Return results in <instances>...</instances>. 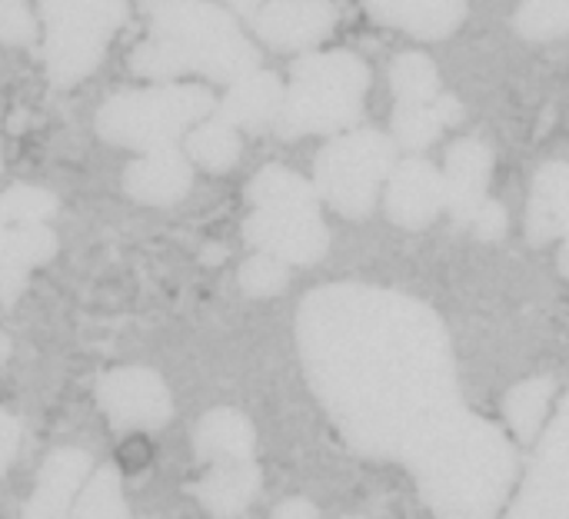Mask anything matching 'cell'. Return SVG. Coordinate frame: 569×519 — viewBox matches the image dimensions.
Returning <instances> with one entry per match:
<instances>
[{
    "label": "cell",
    "instance_id": "1",
    "mask_svg": "<svg viewBox=\"0 0 569 519\" xmlns=\"http://www.w3.org/2000/svg\"><path fill=\"white\" fill-rule=\"evenodd\" d=\"M150 37L130 53V67L157 83L203 73L220 83L260 67V50L240 30L233 10L217 0H143Z\"/></svg>",
    "mask_w": 569,
    "mask_h": 519
},
{
    "label": "cell",
    "instance_id": "2",
    "mask_svg": "<svg viewBox=\"0 0 569 519\" xmlns=\"http://www.w3.org/2000/svg\"><path fill=\"white\" fill-rule=\"evenodd\" d=\"M370 90L367 63L350 50H317L293 63L277 127L283 137L343 133L363 117Z\"/></svg>",
    "mask_w": 569,
    "mask_h": 519
},
{
    "label": "cell",
    "instance_id": "3",
    "mask_svg": "<svg viewBox=\"0 0 569 519\" xmlns=\"http://www.w3.org/2000/svg\"><path fill=\"white\" fill-rule=\"evenodd\" d=\"M217 113V97L203 83H150L140 90H120L97 110V130L117 147L160 150L177 147L190 127Z\"/></svg>",
    "mask_w": 569,
    "mask_h": 519
},
{
    "label": "cell",
    "instance_id": "4",
    "mask_svg": "<svg viewBox=\"0 0 569 519\" xmlns=\"http://www.w3.org/2000/svg\"><path fill=\"white\" fill-rule=\"evenodd\" d=\"M123 20L127 0H40L43 63L50 80L70 87L93 73Z\"/></svg>",
    "mask_w": 569,
    "mask_h": 519
},
{
    "label": "cell",
    "instance_id": "5",
    "mask_svg": "<svg viewBox=\"0 0 569 519\" xmlns=\"http://www.w3.org/2000/svg\"><path fill=\"white\" fill-rule=\"evenodd\" d=\"M397 167V143L380 130H347L317 157V190L347 217H363Z\"/></svg>",
    "mask_w": 569,
    "mask_h": 519
},
{
    "label": "cell",
    "instance_id": "6",
    "mask_svg": "<svg viewBox=\"0 0 569 519\" xmlns=\"http://www.w3.org/2000/svg\"><path fill=\"white\" fill-rule=\"evenodd\" d=\"M250 240L260 243L267 253L310 263L327 250V230L317 213V200L297 203H267L250 217Z\"/></svg>",
    "mask_w": 569,
    "mask_h": 519
},
{
    "label": "cell",
    "instance_id": "7",
    "mask_svg": "<svg viewBox=\"0 0 569 519\" xmlns=\"http://www.w3.org/2000/svg\"><path fill=\"white\" fill-rule=\"evenodd\" d=\"M250 17L253 33L273 50H310L337 27L333 0H263Z\"/></svg>",
    "mask_w": 569,
    "mask_h": 519
},
{
    "label": "cell",
    "instance_id": "8",
    "mask_svg": "<svg viewBox=\"0 0 569 519\" xmlns=\"http://www.w3.org/2000/svg\"><path fill=\"white\" fill-rule=\"evenodd\" d=\"M443 203V173L427 160H403L387 177V210L403 227H427Z\"/></svg>",
    "mask_w": 569,
    "mask_h": 519
},
{
    "label": "cell",
    "instance_id": "9",
    "mask_svg": "<svg viewBox=\"0 0 569 519\" xmlns=\"http://www.w3.org/2000/svg\"><path fill=\"white\" fill-rule=\"evenodd\" d=\"M193 180V163L177 147H160L140 153L127 167V193L140 203H177Z\"/></svg>",
    "mask_w": 569,
    "mask_h": 519
},
{
    "label": "cell",
    "instance_id": "10",
    "mask_svg": "<svg viewBox=\"0 0 569 519\" xmlns=\"http://www.w3.org/2000/svg\"><path fill=\"white\" fill-rule=\"evenodd\" d=\"M490 170H493V153L477 137H463V140H457L447 150V163H443L440 173H443L447 203L460 217H473L483 207L487 183H490Z\"/></svg>",
    "mask_w": 569,
    "mask_h": 519
},
{
    "label": "cell",
    "instance_id": "11",
    "mask_svg": "<svg viewBox=\"0 0 569 519\" xmlns=\"http://www.w3.org/2000/svg\"><path fill=\"white\" fill-rule=\"evenodd\" d=\"M283 90L287 87L280 83L277 73L257 67L227 87L223 100L217 103V113L227 117L237 130H263L277 123L283 107Z\"/></svg>",
    "mask_w": 569,
    "mask_h": 519
},
{
    "label": "cell",
    "instance_id": "12",
    "mask_svg": "<svg viewBox=\"0 0 569 519\" xmlns=\"http://www.w3.org/2000/svg\"><path fill=\"white\" fill-rule=\"evenodd\" d=\"M470 10V0H370V13L403 33L423 40L450 37Z\"/></svg>",
    "mask_w": 569,
    "mask_h": 519
},
{
    "label": "cell",
    "instance_id": "13",
    "mask_svg": "<svg viewBox=\"0 0 569 519\" xmlns=\"http://www.w3.org/2000/svg\"><path fill=\"white\" fill-rule=\"evenodd\" d=\"M183 153L190 163H197L210 173H227L240 160V130L227 117L210 113L207 120H200L197 127L187 130Z\"/></svg>",
    "mask_w": 569,
    "mask_h": 519
},
{
    "label": "cell",
    "instance_id": "14",
    "mask_svg": "<svg viewBox=\"0 0 569 519\" xmlns=\"http://www.w3.org/2000/svg\"><path fill=\"white\" fill-rule=\"evenodd\" d=\"M453 120H460V103L447 93H440L433 103H400L393 113V143L407 150H423Z\"/></svg>",
    "mask_w": 569,
    "mask_h": 519
},
{
    "label": "cell",
    "instance_id": "15",
    "mask_svg": "<svg viewBox=\"0 0 569 519\" xmlns=\"http://www.w3.org/2000/svg\"><path fill=\"white\" fill-rule=\"evenodd\" d=\"M390 87L400 103H433L440 97V70L427 53L407 50L390 67Z\"/></svg>",
    "mask_w": 569,
    "mask_h": 519
},
{
    "label": "cell",
    "instance_id": "16",
    "mask_svg": "<svg viewBox=\"0 0 569 519\" xmlns=\"http://www.w3.org/2000/svg\"><path fill=\"white\" fill-rule=\"evenodd\" d=\"M513 27L530 40H557L569 33V0H523Z\"/></svg>",
    "mask_w": 569,
    "mask_h": 519
},
{
    "label": "cell",
    "instance_id": "17",
    "mask_svg": "<svg viewBox=\"0 0 569 519\" xmlns=\"http://www.w3.org/2000/svg\"><path fill=\"white\" fill-rule=\"evenodd\" d=\"M57 210V200L40 190V187H10L0 197V213L3 220H17V223H43L50 213Z\"/></svg>",
    "mask_w": 569,
    "mask_h": 519
},
{
    "label": "cell",
    "instance_id": "18",
    "mask_svg": "<svg viewBox=\"0 0 569 519\" xmlns=\"http://www.w3.org/2000/svg\"><path fill=\"white\" fill-rule=\"evenodd\" d=\"M37 37V17L27 0H0V43H30Z\"/></svg>",
    "mask_w": 569,
    "mask_h": 519
},
{
    "label": "cell",
    "instance_id": "19",
    "mask_svg": "<svg viewBox=\"0 0 569 519\" xmlns=\"http://www.w3.org/2000/svg\"><path fill=\"white\" fill-rule=\"evenodd\" d=\"M240 283H243L250 293H277V290L287 283V277H283V267H280L273 257H257V260H250V263L243 267Z\"/></svg>",
    "mask_w": 569,
    "mask_h": 519
},
{
    "label": "cell",
    "instance_id": "20",
    "mask_svg": "<svg viewBox=\"0 0 569 519\" xmlns=\"http://www.w3.org/2000/svg\"><path fill=\"white\" fill-rule=\"evenodd\" d=\"M217 3H223L227 10H240V13H253L263 0H217Z\"/></svg>",
    "mask_w": 569,
    "mask_h": 519
},
{
    "label": "cell",
    "instance_id": "21",
    "mask_svg": "<svg viewBox=\"0 0 569 519\" xmlns=\"http://www.w3.org/2000/svg\"><path fill=\"white\" fill-rule=\"evenodd\" d=\"M563 267L569 270V247H567V253H563Z\"/></svg>",
    "mask_w": 569,
    "mask_h": 519
}]
</instances>
